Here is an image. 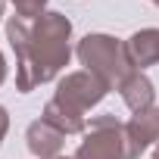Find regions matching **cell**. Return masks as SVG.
I'll return each instance as SVG.
<instances>
[{
	"mask_svg": "<svg viewBox=\"0 0 159 159\" xmlns=\"http://www.w3.org/2000/svg\"><path fill=\"white\" fill-rule=\"evenodd\" d=\"M7 41L16 53V88L22 94L53 81L72 59V22L56 10L41 13L34 22L10 16Z\"/></svg>",
	"mask_w": 159,
	"mask_h": 159,
	"instance_id": "obj_1",
	"label": "cell"
},
{
	"mask_svg": "<svg viewBox=\"0 0 159 159\" xmlns=\"http://www.w3.org/2000/svg\"><path fill=\"white\" fill-rule=\"evenodd\" d=\"M78 59L88 72H94L103 84L119 88L125 78L134 72L131 59H128V50H125V41L112 38V34H84L75 47Z\"/></svg>",
	"mask_w": 159,
	"mask_h": 159,
	"instance_id": "obj_2",
	"label": "cell"
},
{
	"mask_svg": "<svg viewBox=\"0 0 159 159\" xmlns=\"http://www.w3.org/2000/svg\"><path fill=\"white\" fill-rule=\"evenodd\" d=\"M75 159H131L125 122H119L116 116H94L84 140L75 150Z\"/></svg>",
	"mask_w": 159,
	"mask_h": 159,
	"instance_id": "obj_3",
	"label": "cell"
},
{
	"mask_svg": "<svg viewBox=\"0 0 159 159\" xmlns=\"http://www.w3.org/2000/svg\"><path fill=\"white\" fill-rule=\"evenodd\" d=\"M106 94H109V84H103L94 72L81 69V72H69L66 78H59L53 97H56L59 103L78 109V112H88V109H94Z\"/></svg>",
	"mask_w": 159,
	"mask_h": 159,
	"instance_id": "obj_4",
	"label": "cell"
},
{
	"mask_svg": "<svg viewBox=\"0 0 159 159\" xmlns=\"http://www.w3.org/2000/svg\"><path fill=\"white\" fill-rule=\"evenodd\" d=\"M125 137H128L131 159H137L140 153H147L150 147H156L159 143V112H156V106L147 109V112H134L125 122Z\"/></svg>",
	"mask_w": 159,
	"mask_h": 159,
	"instance_id": "obj_5",
	"label": "cell"
},
{
	"mask_svg": "<svg viewBox=\"0 0 159 159\" xmlns=\"http://www.w3.org/2000/svg\"><path fill=\"white\" fill-rule=\"evenodd\" d=\"M25 147L31 150L34 159H56L62 156V147H66V134L56 131L50 122L44 119H34L25 131Z\"/></svg>",
	"mask_w": 159,
	"mask_h": 159,
	"instance_id": "obj_6",
	"label": "cell"
},
{
	"mask_svg": "<svg viewBox=\"0 0 159 159\" xmlns=\"http://www.w3.org/2000/svg\"><path fill=\"white\" fill-rule=\"evenodd\" d=\"M116 91L122 94V100H125V106H128L131 112H147V109H153V103H156V88H153V81H150L140 69H134Z\"/></svg>",
	"mask_w": 159,
	"mask_h": 159,
	"instance_id": "obj_7",
	"label": "cell"
},
{
	"mask_svg": "<svg viewBox=\"0 0 159 159\" xmlns=\"http://www.w3.org/2000/svg\"><path fill=\"white\" fill-rule=\"evenodd\" d=\"M125 50H128V59L134 69H147V66H156L159 62V28H140L134 31L128 41H125Z\"/></svg>",
	"mask_w": 159,
	"mask_h": 159,
	"instance_id": "obj_8",
	"label": "cell"
},
{
	"mask_svg": "<svg viewBox=\"0 0 159 159\" xmlns=\"http://www.w3.org/2000/svg\"><path fill=\"white\" fill-rule=\"evenodd\" d=\"M41 119L50 122V125H53L56 131H62L66 137H69V134H84V131H88V119H84V112H78V109L59 103L56 97L44 106V116H41Z\"/></svg>",
	"mask_w": 159,
	"mask_h": 159,
	"instance_id": "obj_9",
	"label": "cell"
},
{
	"mask_svg": "<svg viewBox=\"0 0 159 159\" xmlns=\"http://www.w3.org/2000/svg\"><path fill=\"white\" fill-rule=\"evenodd\" d=\"M16 7V16L25 22H34L41 13H47V0H10Z\"/></svg>",
	"mask_w": 159,
	"mask_h": 159,
	"instance_id": "obj_10",
	"label": "cell"
},
{
	"mask_svg": "<svg viewBox=\"0 0 159 159\" xmlns=\"http://www.w3.org/2000/svg\"><path fill=\"white\" fill-rule=\"evenodd\" d=\"M7 131H10V112H7V106H0V143H3Z\"/></svg>",
	"mask_w": 159,
	"mask_h": 159,
	"instance_id": "obj_11",
	"label": "cell"
},
{
	"mask_svg": "<svg viewBox=\"0 0 159 159\" xmlns=\"http://www.w3.org/2000/svg\"><path fill=\"white\" fill-rule=\"evenodd\" d=\"M7 81V59H3V53H0V84Z\"/></svg>",
	"mask_w": 159,
	"mask_h": 159,
	"instance_id": "obj_12",
	"label": "cell"
},
{
	"mask_svg": "<svg viewBox=\"0 0 159 159\" xmlns=\"http://www.w3.org/2000/svg\"><path fill=\"white\" fill-rule=\"evenodd\" d=\"M3 7H7V0H0V19H3Z\"/></svg>",
	"mask_w": 159,
	"mask_h": 159,
	"instance_id": "obj_13",
	"label": "cell"
},
{
	"mask_svg": "<svg viewBox=\"0 0 159 159\" xmlns=\"http://www.w3.org/2000/svg\"><path fill=\"white\" fill-rule=\"evenodd\" d=\"M153 159H159V143H156V150H153Z\"/></svg>",
	"mask_w": 159,
	"mask_h": 159,
	"instance_id": "obj_14",
	"label": "cell"
},
{
	"mask_svg": "<svg viewBox=\"0 0 159 159\" xmlns=\"http://www.w3.org/2000/svg\"><path fill=\"white\" fill-rule=\"evenodd\" d=\"M56 159H69V156H56ZM72 159H75V156H72Z\"/></svg>",
	"mask_w": 159,
	"mask_h": 159,
	"instance_id": "obj_15",
	"label": "cell"
},
{
	"mask_svg": "<svg viewBox=\"0 0 159 159\" xmlns=\"http://www.w3.org/2000/svg\"><path fill=\"white\" fill-rule=\"evenodd\" d=\"M150 3H156V7H159V0H150Z\"/></svg>",
	"mask_w": 159,
	"mask_h": 159,
	"instance_id": "obj_16",
	"label": "cell"
},
{
	"mask_svg": "<svg viewBox=\"0 0 159 159\" xmlns=\"http://www.w3.org/2000/svg\"><path fill=\"white\" fill-rule=\"evenodd\" d=\"M156 112H159V106H156Z\"/></svg>",
	"mask_w": 159,
	"mask_h": 159,
	"instance_id": "obj_17",
	"label": "cell"
}]
</instances>
